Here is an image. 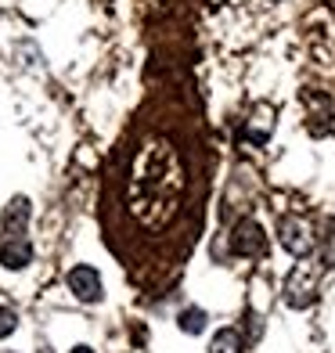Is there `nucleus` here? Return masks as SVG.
Masks as SVG:
<instances>
[{
	"instance_id": "obj_5",
	"label": "nucleus",
	"mask_w": 335,
	"mask_h": 353,
	"mask_svg": "<svg viewBox=\"0 0 335 353\" xmlns=\"http://www.w3.org/2000/svg\"><path fill=\"white\" fill-rule=\"evenodd\" d=\"M0 263L8 270H22L33 263V245H29V238H8L4 245H0Z\"/></svg>"
},
{
	"instance_id": "obj_9",
	"label": "nucleus",
	"mask_w": 335,
	"mask_h": 353,
	"mask_svg": "<svg viewBox=\"0 0 335 353\" xmlns=\"http://www.w3.org/2000/svg\"><path fill=\"white\" fill-rule=\"evenodd\" d=\"M321 263L335 267V216L325 223V238H321Z\"/></svg>"
},
{
	"instance_id": "obj_4",
	"label": "nucleus",
	"mask_w": 335,
	"mask_h": 353,
	"mask_svg": "<svg viewBox=\"0 0 335 353\" xmlns=\"http://www.w3.org/2000/svg\"><path fill=\"white\" fill-rule=\"evenodd\" d=\"M69 292L79 299V303H98L101 299V274L87 263H79L69 270Z\"/></svg>"
},
{
	"instance_id": "obj_3",
	"label": "nucleus",
	"mask_w": 335,
	"mask_h": 353,
	"mask_svg": "<svg viewBox=\"0 0 335 353\" xmlns=\"http://www.w3.org/2000/svg\"><path fill=\"white\" fill-rule=\"evenodd\" d=\"M231 252L234 256H249V260H256V256L267 252V234L256 220H238L234 231H231Z\"/></svg>"
},
{
	"instance_id": "obj_2",
	"label": "nucleus",
	"mask_w": 335,
	"mask_h": 353,
	"mask_svg": "<svg viewBox=\"0 0 335 353\" xmlns=\"http://www.w3.org/2000/svg\"><path fill=\"white\" fill-rule=\"evenodd\" d=\"M278 242L285 252H292L296 260H307L314 252V234H310V223L299 220V216H281L278 223Z\"/></svg>"
},
{
	"instance_id": "obj_7",
	"label": "nucleus",
	"mask_w": 335,
	"mask_h": 353,
	"mask_svg": "<svg viewBox=\"0 0 335 353\" xmlns=\"http://www.w3.org/2000/svg\"><path fill=\"white\" fill-rule=\"evenodd\" d=\"M210 353H245V335L238 328H220L210 343Z\"/></svg>"
},
{
	"instance_id": "obj_8",
	"label": "nucleus",
	"mask_w": 335,
	"mask_h": 353,
	"mask_svg": "<svg viewBox=\"0 0 335 353\" xmlns=\"http://www.w3.org/2000/svg\"><path fill=\"white\" fill-rule=\"evenodd\" d=\"M177 325H181L184 335H199V332H205V310H202V307H187V310H181Z\"/></svg>"
},
{
	"instance_id": "obj_6",
	"label": "nucleus",
	"mask_w": 335,
	"mask_h": 353,
	"mask_svg": "<svg viewBox=\"0 0 335 353\" xmlns=\"http://www.w3.org/2000/svg\"><path fill=\"white\" fill-rule=\"evenodd\" d=\"M26 220H29V199H11L8 202V210H4V234L11 238H22L26 231Z\"/></svg>"
},
{
	"instance_id": "obj_1",
	"label": "nucleus",
	"mask_w": 335,
	"mask_h": 353,
	"mask_svg": "<svg viewBox=\"0 0 335 353\" xmlns=\"http://www.w3.org/2000/svg\"><path fill=\"white\" fill-rule=\"evenodd\" d=\"M317 288H321V274H317V267H307L299 263L292 267V274L285 278V303H289L292 310H307L310 303L317 299Z\"/></svg>"
},
{
	"instance_id": "obj_10",
	"label": "nucleus",
	"mask_w": 335,
	"mask_h": 353,
	"mask_svg": "<svg viewBox=\"0 0 335 353\" xmlns=\"http://www.w3.org/2000/svg\"><path fill=\"white\" fill-rule=\"evenodd\" d=\"M14 328H19V314H14L11 307H0V339H8Z\"/></svg>"
},
{
	"instance_id": "obj_11",
	"label": "nucleus",
	"mask_w": 335,
	"mask_h": 353,
	"mask_svg": "<svg viewBox=\"0 0 335 353\" xmlns=\"http://www.w3.org/2000/svg\"><path fill=\"white\" fill-rule=\"evenodd\" d=\"M72 353H94L90 346H72Z\"/></svg>"
}]
</instances>
